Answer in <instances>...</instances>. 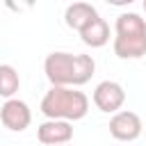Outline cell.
<instances>
[{
  "label": "cell",
  "mask_w": 146,
  "mask_h": 146,
  "mask_svg": "<svg viewBox=\"0 0 146 146\" xmlns=\"http://www.w3.org/2000/svg\"><path fill=\"white\" fill-rule=\"evenodd\" d=\"M46 78L52 87H82L91 80L96 62L91 55H71V52H50L43 62Z\"/></svg>",
  "instance_id": "obj_1"
},
{
  "label": "cell",
  "mask_w": 146,
  "mask_h": 146,
  "mask_svg": "<svg viewBox=\"0 0 146 146\" xmlns=\"http://www.w3.org/2000/svg\"><path fill=\"white\" fill-rule=\"evenodd\" d=\"M41 112L50 121H80L89 112V98L73 87H50L41 98Z\"/></svg>",
  "instance_id": "obj_2"
},
{
  "label": "cell",
  "mask_w": 146,
  "mask_h": 146,
  "mask_svg": "<svg viewBox=\"0 0 146 146\" xmlns=\"http://www.w3.org/2000/svg\"><path fill=\"white\" fill-rule=\"evenodd\" d=\"M114 55L119 59H139L146 55V21L139 14H121L114 23Z\"/></svg>",
  "instance_id": "obj_3"
},
{
  "label": "cell",
  "mask_w": 146,
  "mask_h": 146,
  "mask_svg": "<svg viewBox=\"0 0 146 146\" xmlns=\"http://www.w3.org/2000/svg\"><path fill=\"white\" fill-rule=\"evenodd\" d=\"M123 103H125V89L119 82L103 80L100 84H96V89H94V105L100 112L116 114V112H121Z\"/></svg>",
  "instance_id": "obj_4"
},
{
  "label": "cell",
  "mask_w": 146,
  "mask_h": 146,
  "mask_svg": "<svg viewBox=\"0 0 146 146\" xmlns=\"http://www.w3.org/2000/svg\"><path fill=\"white\" fill-rule=\"evenodd\" d=\"M0 121L7 130L11 132H23L25 128H30L32 123V110L25 100L18 98H9L5 100V105L0 107Z\"/></svg>",
  "instance_id": "obj_5"
},
{
  "label": "cell",
  "mask_w": 146,
  "mask_h": 146,
  "mask_svg": "<svg viewBox=\"0 0 146 146\" xmlns=\"http://www.w3.org/2000/svg\"><path fill=\"white\" fill-rule=\"evenodd\" d=\"M110 135L119 141H135L141 135V119L130 110H121L110 119Z\"/></svg>",
  "instance_id": "obj_6"
},
{
  "label": "cell",
  "mask_w": 146,
  "mask_h": 146,
  "mask_svg": "<svg viewBox=\"0 0 146 146\" xmlns=\"http://www.w3.org/2000/svg\"><path fill=\"white\" fill-rule=\"evenodd\" d=\"M36 137L46 146H64L73 139V125L68 121H43L36 128Z\"/></svg>",
  "instance_id": "obj_7"
},
{
  "label": "cell",
  "mask_w": 146,
  "mask_h": 146,
  "mask_svg": "<svg viewBox=\"0 0 146 146\" xmlns=\"http://www.w3.org/2000/svg\"><path fill=\"white\" fill-rule=\"evenodd\" d=\"M94 18H98V11H96V7L89 5V2H73V5H68L66 11H64L66 25H68L71 30H75V32L84 30Z\"/></svg>",
  "instance_id": "obj_8"
},
{
  "label": "cell",
  "mask_w": 146,
  "mask_h": 146,
  "mask_svg": "<svg viewBox=\"0 0 146 146\" xmlns=\"http://www.w3.org/2000/svg\"><path fill=\"white\" fill-rule=\"evenodd\" d=\"M80 39L84 46H91V48H103L107 41H110V25L105 18H94L84 30H80Z\"/></svg>",
  "instance_id": "obj_9"
},
{
  "label": "cell",
  "mask_w": 146,
  "mask_h": 146,
  "mask_svg": "<svg viewBox=\"0 0 146 146\" xmlns=\"http://www.w3.org/2000/svg\"><path fill=\"white\" fill-rule=\"evenodd\" d=\"M18 87H21L18 71L11 64H0V96L9 100V98H14Z\"/></svg>",
  "instance_id": "obj_10"
},
{
  "label": "cell",
  "mask_w": 146,
  "mask_h": 146,
  "mask_svg": "<svg viewBox=\"0 0 146 146\" xmlns=\"http://www.w3.org/2000/svg\"><path fill=\"white\" fill-rule=\"evenodd\" d=\"M144 11H146V0H144Z\"/></svg>",
  "instance_id": "obj_11"
},
{
  "label": "cell",
  "mask_w": 146,
  "mask_h": 146,
  "mask_svg": "<svg viewBox=\"0 0 146 146\" xmlns=\"http://www.w3.org/2000/svg\"><path fill=\"white\" fill-rule=\"evenodd\" d=\"M64 146H68V144H64Z\"/></svg>",
  "instance_id": "obj_12"
}]
</instances>
